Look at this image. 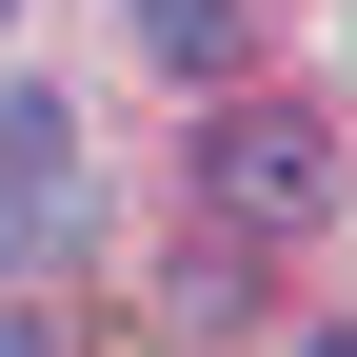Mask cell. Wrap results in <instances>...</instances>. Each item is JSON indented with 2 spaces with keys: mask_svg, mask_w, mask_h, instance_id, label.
<instances>
[{
  "mask_svg": "<svg viewBox=\"0 0 357 357\" xmlns=\"http://www.w3.org/2000/svg\"><path fill=\"white\" fill-rule=\"evenodd\" d=\"M119 20H139L178 79H218V60H238V0H119Z\"/></svg>",
  "mask_w": 357,
  "mask_h": 357,
  "instance_id": "cell-3",
  "label": "cell"
},
{
  "mask_svg": "<svg viewBox=\"0 0 357 357\" xmlns=\"http://www.w3.org/2000/svg\"><path fill=\"white\" fill-rule=\"evenodd\" d=\"M0 357H60V337H40V318H20V298H0Z\"/></svg>",
  "mask_w": 357,
  "mask_h": 357,
  "instance_id": "cell-4",
  "label": "cell"
},
{
  "mask_svg": "<svg viewBox=\"0 0 357 357\" xmlns=\"http://www.w3.org/2000/svg\"><path fill=\"white\" fill-rule=\"evenodd\" d=\"M199 199H218V238L337 218V119H318V100H218V119H199Z\"/></svg>",
  "mask_w": 357,
  "mask_h": 357,
  "instance_id": "cell-1",
  "label": "cell"
},
{
  "mask_svg": "<svg viewBox=\"0 0 357 357\" xmlns=\"http://www.w3.org/2000/svg\"><path fill=\"white\" fill-rule=\"evenodd\" d=\"M60 238H79V119L0 79V258H60Z\"/></svg>",
  "mask_w": 357,
  "mask_h": 357,
  "instance_id": "cell-2",
  "label": "cell"
},
{
  "mask_svg": "<svg viewBox=\"0 0 357 357\" xmlns=\"http://www.w3.org/2000/svg\"><path fill=\"white\" fill-rule=\"evenodd\" d=\"M318 357H357V337H318Z\"/></svg>",
  "mask_w": 357,
  "mask_h": 357,
  "instance_id": "cell-5",
  "label": "cell"
}]
</instances>
